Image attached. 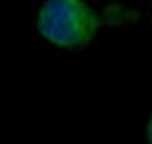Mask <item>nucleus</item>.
<instances>
[{
  "label": "nucleus",
  "mask_w": 152,
  "mask_h": 144,
  "mask_svg": "<svg viewBox=\"0 0 152 144\" xmlns=\"http://www.w3.org/2000/svg\"><path fill=\"white\" fill-rule=\"evenodd\" d=\"M36 27L44 40L58 48H79L96 36L98 19L83 0H46Z\"/></svg>",
  "instance_id": "obj_1"
},
{
  "label": "nucleus",
  "mask_w": 152,
  "mask_h": 144,
  "mask_svg": "<svg viewBox=\"0 0 152 144\" xmlns=\"http://www.w3.org/2000/svg\"><path fill=\"white\" fill-rule=\"evenodd\" d=\"M148 140H150V144H152V119H150V123H148Z\"/></svg>",
  "instance_id": "obj_2"
}]
</instances>
